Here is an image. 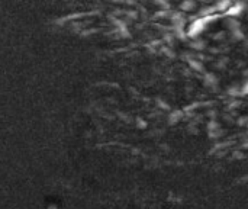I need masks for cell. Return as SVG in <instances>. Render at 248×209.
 Masks as SVG:
<instances>
[{
	"instance_id": "cell-2",
	"label": "cell",
	"mask_w": 248,
	"mask_h": 209,
	"mask_svg": "<svg viewBox=\"0 0 248 209\" xmlns=\"http://www.w3.org/2000/svg\"><path fill=\"white\" fill-rule=\"evenodd\" d=\"M192 7H193V3H192V2H186V3L182 5V9H183V10H186V9H192Z\"/></svg>"
},
{
	"instance_id": "cell-1",
	"label": "cell",
	"mask_w": 248,
	"mask_h": 209,
	"mask_svg": "<svg viewBox=\"0 0 248 209\" xmlns=\"http://www.w3.org/2000/svg\"><path fill=\"white\" fill-rule=\"evenodd\" d=\"M241 10H242V6H241V5H238V6L229 7V9H228V13H229V15H239V13H241Z\"/></svg>"
}]
</instances>
